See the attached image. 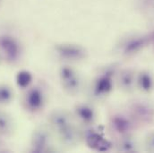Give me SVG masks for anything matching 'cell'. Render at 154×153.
Returning a JSON list of instances; mask_svg holds the SVG:
<instances>
[{"mask_svg": "<svg viewBox=\"0 0 154 153\" xmlns=\"http://www.w3.org/2000/svg\"><path fill=\"white\" fill-rule=\"evenodd\" d=\"M49 135L47 129L39 127L34 131L32 138V151L43 152L48 149L49 142Z\"/></svg>", "mask_w": 154, "mask_h": 153, "instance_id": "8fae6325", "label": "cell"}, {"mask_svg": "<svg viewBox=\"0 0 154 153\" xmlns=\"http://www.w3.org/2000/svg\"><path fill=\"white\" fill-rule=\"evenodd\" d=\"M75 115L80 123L85 125H91L96 120V113L94 109L86 103H81L77 105L75 108Z\"/></svg>", "mask_w": 154, "mask_h": 153, "instance_id": "30bf717a", "label": "cell"}, {"mask_svg": "<svg viewBox=\"0 0 154 153\" xmlns=\"http://www.w3.org/2000/svg\"><path fill=\"white\" fill-rule=\"evenodd\" d=\"M22 46L17 38L5 34L0 36V53L7 63H17L22 57Z\"/></svg>", "mask_w": 154, "mask_h": 153, "instance_id": "7a4b0ae2", "label": "cell"}, {"mask_svg": "<svg viewBox=\"0 0 154 153\" xmlns=\"http://www.w3.org/2000/svg\"><path fill=\"white\" fill-rule=\"evenodd\" d=\"M109 125L111 127V130L121 137L129 135L134 127L133 121L129 117L119 113L114 114L110 117Z\"/></svg>", "mask_w": 154, "mask_h": 153, "instance_id": "9c48e42d", "label": "cell"}, {"mask_svg": "<svg viewBox=\"0 0 154 153\" xmlns=\"http://www.w3.org/2000/svg\"><path fill=\"white\" fill-rule=\"evenodd\" d=\"M152 40H153V42H154V34H153V36H152Z\"/></svg>", "mask_w": 154, "mask_h": 153, "instance_id": "ffe728a7", "label": "cell"}, {"mask_svg": "<svg viewBox=\"0 0 154 153\" xmlns=\"http://www.w3.org/2000/svg\"><path fill=\"white\" fill-rule=\"evenodd\" d=\"M49 123L63 143L74 145L76 142L78 138L76 129L67 112L64 110L54 111L50 115Z\"/></svg>", "mask_w": 154, "mask_h": 153, "instance_id": "6da1fadb", "label": "cell"}, {"mask_svg": "<svg viewBox=\"0 0 154 153\" xmlns=\"http://www.w3.org/2000/svg\"><path fill=\"white\" fill-rule=\"evenodd\" d=\"M145 148L146 151L154 152V131L147 135L145 139Z\"/></svg>", "mask_w": 154, "mask_h": 153, "instance_id": "d6986e66", "label": "cell"}, {"mask_svg": "<svg viewBox=\"0 0 154 153\" xmlns=\"http://www.w3.org/2000/svg\"><path fill=\"white\" fill-rule=\"evenodd\" d=\"M131 115L134 122L140 124H149L154 120V109L143 101H135L130 108Z\"/></svg>", "mask_w": 154, "mask_h": 153, "instance_id": "8992f818", "label": "cell"}, {"mask_svg": "<svg viewBox=\"0 0 154 153\" xmlns=\"http://www.w3.org/2000/svg\"><path fill=\"white\" fill-rule=\"evenodd\" d=\"M117 151L122 152H134L136 151V142L129 135L120 137L117 143Z\"/></svg>", "mask_w": 154, "mask_h": 153, "instance_id": "9a60e30c", "label": "cell"}, {"mask_svg": "<svg viewBox=\"0 0 154 153\" xmlns=\"http://www.w3.org/2000/svg\"><path fill=\"white\" fill-rule=\"evenodd\" d=\"M14 98V91L10 86L0 84V104H8Z\"/></svg>", "mask_w": 154, "mask_h": 153, "instance_id": "ac0fdd59", "label": "cell"}, {"mask_svg": "<svg viewBox=\"0 0 154 153\" xmlns=\"http://www.w3.org/2000/svg\"><path fill=\"white\" fill-rule=\"evenodd\" d=\"M86 143L92 149L98 150V151H107L109 148L108 142L103 139V137L94 130H88V133L85 135Z\"/></svg>", "mask_w": 154, "mask_h": 153, "instance_id": "4fadbf2b", "label": "cell"}, {"mask_svg": "<svg viewBox=\"0 0 154 153\" xmlns=\"http://www.w3.org/2000/svg\"><path fill=\"white\" fill-rule=\"evenodd\" d=\"M119 88L124 91H131L136 84V75L132 69L122 70L117 78Z\"/></svg>", "mask_w": 154, "mask_h": 153, "instance_id": "7c38bea8", "label": "cell"}, {"mask_svg": "<svg viewBox=\"0 0 154 153\" xmlns=\"http://www.w3.org/2000/svg\"><path fill=\"white\" fill-rule=\"evenodd\" d=\"M60 80L62 81L63 88L69 94H75L81 88V79L76 71L68 66H62L59 71Z\"/></svg>", "mask_w": 154, "mask_h": 153, "instance_id": "5b68a950", "label": "cell"}, {"mask_svg": "<svg viewBox=\"0 0 154 153\" xmlns=\"http://www.w3.org/2000/svg\"><path fill=\"white\" fill-rule=\"evenodd\" d=\"M57 55L66 61L77 62L85 57L86 52L83 47L75 44H61L56 47Z\"/></svg>", "mask_w": 154, "mask_h": 153, "instance_id": "52a82bcc", "label": "cell"}, {"mask_svg": "<svg viewBox=\"0 0 154 153\" xmlns=\"http://www.w3.org/2000/svg\"><path fill=\"white\" fill-rule=\"evenodd\" d=\"M32 81V75L26 70L20 71L16 75V83L22 89L29 88Z\"/></svg>", "mask_w": 154, "mask_h": 153, "instance_id": "e0dca14e", "label": "cell"}, {"mask_svg": "<svg viewBox=\"0 0 154 153\" xmlns=\"http://www.w3.org/2000/svg\"><path fill=\"white\" fill-rule=\"evenodd\" d=\"M147 43L148 38L142 35H134L124 40L121 44V50L125 56H134L143 50Z\"/></svg>", "mask_w": 154, "mask_h": 153, "instance_id": "ba28073f", "label": "cell"}, {"mask_svg": "<svg viewBox=\"0 0 154 153\" xmlns=\"http://www.w3.org/2000/svg\"><path fill=\"white\" fill-rule=\"evenodd\" d=\"M113 75L114 71L108 69L94 79L91 86V91L95 98H104L110 93L113 87Z\"/></svg>", "mask_w": 154, "mask_h": 153, "instance_id": "3957f363", "label": "cell"}, {"mask_svg": "<svg viewBox=\"0 0 154 153\" xmlns=\"http://www.w3.org/2000/svg\"><path fill=\"white\" fill-rule=\"evenodd\" d=\"M136 84L141 90L144 92H150L153 89V77L147 71L140 72L136 76Z\"/></svg>", "mask_w": 154, "mask_h": 153, "instance_id": "5bb4252c", "label": "cell"}, {"mask_svg": "<svg viewBox=\"0 0 154 153\" xmlns=\"http://www.w3.org/2000/svg\"><path fill=\"white\" fill-rule=\"evenodd\" d=\"M13 120L11 116L0 111V135L8 136L13 132Z\"/></svg>", "mask_w": 154, "mask_h": 153, "instance_id": "2e32d148", "label": "cell"}, {"mask_svg": "<svg viewBox=\"0 0 154 153\" xmlns=\"http://www.w3.org/2000/svg\"><path fill=\"white\" fill-rule=\"evenodd\" d=\"M23 104L26 110L36 113L40 111L45 105V95L39 87L30 88L23 95Z\"/></svg>", "mask_w": 154, "mask_h": 153, "instance_id": "277c9868", "label": "cell"}]
</instances>
